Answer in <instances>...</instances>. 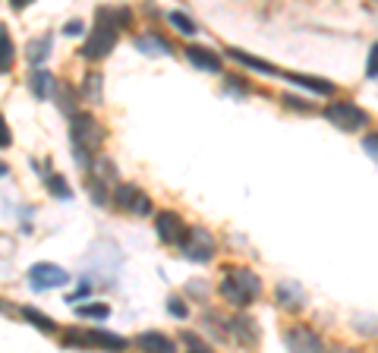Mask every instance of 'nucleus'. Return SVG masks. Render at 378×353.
<instances>
[{"label": "nucleus", "mask_w": 378, "mask_h": 353, "mask_svg": "<svg viewBox=\"0 0 378 353\" xmlns=\"http://www.w3.org/2000/svg\"><path fill=\"white\" fill-rule=\"evenodd\" d=\"M60 340L69 347H107V350H126V344H130L126 338L101 331V328H94V331H66Z\"/></svg>", "instance_id": "nucleus-5"}, {"label": "nucleus", "mask_w": 378, "mask_h": 353, "mask_svg": "<svg viewBox=\"0 0 378 353\" xmlns=\"http://www.w3.org/2000/svg\"><path fill=\"white\" fill-rule=\"evenodd\" d=\"M183 256L192 262H211L214 256V237L202 227H189L186 240H183Z\"/></svg>", "instance_id": "nucleus-7"}, {"label": "nucleus", "mask_w": 378, "mask_h": 353, "mask_svg": "<svg viewBox=\"0 0 378 353\" xmlns=\"http://www.w3.org/2000/svg\"><path fill=\"white\" fill-rule=\"evenodd\" d=\"M29 85H31V95H35L38 101H41V98H48V95H50V73H48V69H41V67H38L35 73H31Z\"/></svg>", "instance_id": "nucleus-19"}, {"label": "nucleus", "mask_w": 378, "mask_h": 353, "mask_svg": "<svg viewBox=\"0 0 378 353\" xmlns=\"http://www.w3.org/2000/svg\"><path fill=\"white\" fill-rule=\"evenodd\" d=\"M284 344H287L290 350H318L321 340L315 338L312 331H306V328H293V331L284 334Z\"/></svg>", "instance_id": "nucleus-12"}, {"label": "nucleus", "mask_w": 378, "mask_h": 353, "mask_svg": "<svg viewBox=\"0 0 378 353\" xmlns=\"http://www.w3.org/2000/svg\"><path fill=\"white\" fill-rule=\"evenodd\" d=\"M136 48L145 50V54H170V44L164 41V38H158V35H142V38H136Z\"/></svg>", "instance_id": "nucleus-20"}, {"label": "nucleus", "mask_w": 378, "mask_h": 353, "mask_svg": "<svg viewBox=\"0 0 378 353\" xmlns=\"http://www.w3.org/2000/svg\"><path fill=\"white\" fill-rule=\"evenodd\" d=\"M69 275L54 262H38L29 268V287L31 290H57V287H66Z\"/></svg>", "instance_id": "nucleus-6"}, {"label": "nucleus", "mask_w": 378, "mask_h": 353, "mask_svg": "<svg viewBox=\"0 0 378 353\" xmlns=\"http://www.w3.org/2000/svg\"><path fill=\"white\" fill-rule=\"evenodd\" d=\"M363 151L378 164V132H365V139H363Z\"/></svg>", "instance_id": "nucleus-27"}, {"label": "nucleus", "mask_w": 378, "mask_h": 353, "mask_svg": "<svg viewBox=\"0 0 378 353\" xmlns=\"http://www.w3.org/2000/svg\"><path fill=\"white\" fill-rule=\"evenodd\" d=\"M281 76H284V79H290V82H296V85L309 88V92L334 95V85H331V82H325V79H312V76H300V73H281Z\"/></svg>", "instance_id": "nucleus-16"}, {"label": "nucleus", "mask_w": 378, "mask_h": 353, "mask_svg": "<svg viewBox=\"0 0 378 353\" xmlns=\"http://www.w3.org/2000/svg\"><path fill=\"white\" fill-rule=\"evenodd\" d=\"M155 230H158V237H161L164 243L183 246V240H186V233H189V224L176 212H161L155 218Z\"/></svg>", "instance_id": "nucleus-8"}, {"label": "nucleus", "mask_w": 378, "mask_h": 353, "mask_svg": "<svg viewBox=\"0 0 378 353\" xmlns=\"http://www.w3.org/2000/svg\"><path fill=\"white\" fill-rule=\"evenodd\" d=\"M66 35H82V22H69L66 25Z\"/></svg>", "instance_id": "nucleus-32"}, {"label": "nucleus", "mask_w": 378, "mask_h": 353, "mask_svg": "<svg viewBox=\"0 0 378 353\" xmlns=\"http://www.w3.org/2000/svg\"><path fill=\"white\" fill-rule=\"evenodd\" d=\"M167 312L174 315V319H186L189 309H186V303H183L180 296H170V300H167Z\"/></svg>", "instance_id": "nucleus-28"}, {"label": "nucleus", "mask_w": 378, "mask_h": 353, "mask_svg": "<svg viewBox=\"0 0 378 353\" xmlns=\"http://www.w3.org/2000/svg\"><path fill=\"white\" fill-rule=\"evenodd\" d=\"M230 334L239 340L243 347H252L258 340V328H255V321L249 319V315H237V319L230 321Z\"/></svg>", "instance_id": "nucleus-11"}, {"label": "nucleus", "mask_w": 378, "mask_h": 353, "mask_svg": "<svg viewBox=\"0 0 378 353\" xmlns=\"http://www.w3.org/2000/svg\"><path fill=\"white\" fill-rule=\"evenodd\" d=\"M10 142H13V136H10V130H6V120L0 117V148H6Z\"/></svg>", "instance_id": "nucleus-31"}, {"label": "nucleus", "mask_w": 378, "mask_h": 353, "mask_svg": "<svg viewBox=\"0 0 378 353\" xmlns=\"http://www.w3.org/2000/svg\"><path fill=\"white\" fill-rule=\"evenodd\" d=\"M227 54H230L237 63H243V67H249V69H258V73H265V76H281V69H277V67H271V63L258 60V57L243 54V50H237V48H230V50H227Z\"/></svg>", "instance_id": "nucleus-15"}, {"label": "nucleus", "mask_w": 378, "mask_h": 353, "mask_svg": "<svg viewBox=\"0 0 378 353\" xmlns=\"http://www.w3.org/2000/svg\"><path fill=\"white\" fill-rule=\"evenodd\" d=\"M365 76H369V79H378V41L372 44V50H369V63H365Z\"/></svg>", "instance_id": "nucleus-29"}, {"label": "nucleus", "mask_w": 378, "mask_h": 353, "mask_svg": "<svg viewBox=\"0 0 378 353\" xmlns=\"http://www.w3.org/2000/svg\"><path fill=\"white\" fill-rule=\"evenodd\" d=\"M180 340H183V344H186V347H192V350H195V353H208V347H205V344H202V340H199V338H195V334L183 331V338H180Z\"/></svg>", "instance_id": "nucleus-30"}, {"label": "nucleus", "mask_w": 378, "mask_h": 353, "mask_svg": "<svg viewBox=\"0 0 378 353\" xmlns=\"http://www.w3.org/2000/svg\"><path fill=\"white\" fill-rule=\"evenodd\" d=\"M48 189L57 199H73V189H69V183L63 180L60 174H48Z\"/></svg>", "instance_id": "nucleus-23"}, {"label": "nucleus", "mask_w": 378, "mask_h": 353, "mask_svg": "<svg viewBox=\"0 0 378 353\" xmlns=\"http://www.w3.org/2000/svg\"><path fill=\"white\" fill-rule=\"evenodd\" d=\"M82 98L92 101V104H101V98H104V76L98 69L85 73V79H82Z\"/></svg>", "instance_id": "nucleus-13"}, {"label": "nucleus", "mask_w": 378, "mask_h": 353, "mask_svg": "<svg viewBox=\"0 0 378 353\" xmlns=\"http://www.w3.org/2000/svg\"><path fill=\"white\" fill-rule=\"evenodd\" d=\"M325 117H328V123H334L337 130H344V132H356V130H363V126L369 123V113H365L363 107L350 104V101H334V104H328Z\"/></svg>", "instance_id": "nucleus-4"}, {"label": "nucleus", "mask_w": 378, "mask_h": 353, "mask_svg": "<svg viewBox=\"0 0 378 353\" xmlns=\"http://www.w3.org/2000/svg\"><path fill=\"white\" fill-rule=\"evenodd\" d=\"M167 22L174 25L176 32H183V35H195V22L186 16V13H180V10H174V13H167Z\"/></svg>", "instance_id": "nucleus-22"}, {"label": "nucleus", "mask_w": 378, "mask_h": 353, "mask_svg": "<svg viewBox=\"0 0 378 353\" xmlns=\"http://www.w3.org/2000/svg\"><path fill=\"white\" fill-rule=\"evenodd\" d=\"M117 25L113 22V10H107V6H101L98 16H94V25H92V35H88L85 48L79 50L85 60H101V57H107L113 48H117Z\"/></svg>", "instance_id": "nucleus-1"}, {"label": "nucleus", "mask_w": 378, "mask_h": 353, "mask_svg": "<svg viewBox=\"0 0 378 353\" xmlns=\"http://www.w3.org/2000/svg\"><path fill=\"white\" fill-rule=\"evenodd\" d=\"M136 344L142 347V350H164V353L174 350V340L164 338V334H158V331H145V334H139Z\"/></svg>", "instance_id": "nucleus-17"}, {"label": "nucleus", "mask_w": 378, "mask_h": 353, "mask_svg": "<svg viewBox=\"0 0 378 353\" xmlns=\"http://www.w3.org/2000/svg\"><path fill=\"white\" fill-rule=\"evenodd\" d=\"M31 4V0H10V6H13V10H25V6H29Z\"/></svg>", "instance_id": "nucleus-33"}, {"label": "nucleus", "mask_w": 378, "mask_h": 353, "mask_svg": "<svg viewBox=\"0 0 378 353\" xmlns=\"http://www.w3.org/2000/svg\"><path fill=\"white\" fill-rule=\"evenodd\" d=\"M6 174V164H0V176H4Z\"/></svg>", "instance_id": "nucleus-34"}, {"label": "nucleus", "mask_w": 378, "mask_h": 353, "mask_svg": "<svg viewBox=\"0 0 378 353\" xmlns=\"http://www.w3.org/2000/svg\"><path fill=\"white\" fill-rule=\"evenodd\" d=\"M258 290H262V284H258V277L252 275L249 268H233V271H227V277L220 281V296H224L230 306H249L258 296Z\"/></svg>", "instance_id": "nucleus-3"}, {"label": "nucleus", "mask_w": 378, "mask_h": 353, "mask_svg": "<svg viewBox=\"0 0 378 353\" xmlns=\"http://www.w3.org/2000/svg\"><path fill=\"white\" fill-rule=\"evenodd\" d=\"M76 315H79V319H98V321H104L107 315H111V309L101 306V303H88V306L76 309Z\"/></svg>", "instance_id": "nucleus-24"}, {"label": "nucleus", "mask_w": 378, "mask_h": 353, "mask_svg": "<svg viewBox=\"0 0 378 353\" xmlns=\"http://www.w3.org/2000/svg\"><path fill=\"white\" fill-rule=\"evenodd\" d=\"M186 60L205 73H220V57L208 48H186Z\"/></svg>", "instance_id": "nucleus-10"}, {"label": "nucleus", "mask_w": 378, "mask_h": 353, "mask_svg": "<svg viewBox=\"0 0 378 353\" xmlns=\"http://www.w3.org/2000/svg\"><path fill=\"white\" fill-rule=\"evenodd\" d=\"M274 296H277V303H281L284 309H300V306H302V290H300V284L281 281V284H277V290H274Z\"/></svg>", "instance_id": "nucleus-14"}, {"label": "nucleus", "mask_w": 378, "mask_h": 353, "mask_svg": "<svg viewBox=\"0 0 378 353\" xmlns=\"http://www.w3.org/2000/svg\"><path fill=\"white\" fill-rule=\"evenodd\" d=\"M73 98H76V95H73V88H69V85H57V104H60V111H66L69 117L76 113Z\"/></svg>", "instance_id": "nucleus-25"}, {"label": "nucleus", "mask_w": 378, "mask_h": 353, "mask_svg": "<svg viewBox=\"0 0 378 353\" xmlns=\"http://www.w3.org/2000/svg\"><path fill=\"white\" fill-rule=\"evenodd\" d=\"M48 44H50V38H41V41H31V44H29V60H31V63H41L44 57H48Z\"/></svg>", "instance_id": "nucleus-26"}, {"label": "nucleus", "mask_w": 378, "mask_h": 353, "mask_svg": "<svg viewBox=\"0 0 378 353\" xmlns=\"http://www.w3.org/2000/svg\"><path fill=\"white\" fill-rule=\"evenodd\" d=\"M13 60H16V48H13V38L10 32L0 25V73H10Z\"/></svg>", "instance_id": "nucleus-18"}, {"label": "nucleus", "mask_w": 378, "mask_h": 353, "mask_svg": "<svg viewBox=\"0 0 378 353\" xmlns=\"http://www.w3.org/2000/svg\"><path fill=\"white\" fill-rule=\"evenodd\" d=\"M113 202H117L120 208H126V212H132V214H148L151 212V199L136 186V183H120V186L113 189Z\"/></svg>", "instance_id": "nucleus-9"}, {"label": "nucleus", "mask_w": 378, "mask_h": 353, "mask_svg": "<svg viewBox=\"0 0 378 353\" xmlns=\"http://www.w3.org/2000/svg\"><path fill=\"white\" fill-rule=\"evenodd\" d=\"M22 315H25V319H29L35 328H41L44 334H54V331H57L54 319H50V315H44V312H38L35 306H25V309H22Z\"/></svg>", "instance_id": "nucleus-21"}, {"label": "nucleus", "mask_w": 378, "mask_h": 353, "mask_svg": "<svg viewBox=\"0 0 378 353\" xmlns=\"http://www.w3.org/2000/svg\"><path fill=\"white\" fill-rule=\"evenodd\" d=\"M69 120H73V123H69V139H73L76 158H79L82 167H88L92 158H85V151L92 155V151L98 148L101 139H104V130L98 126V120H94L92 113H73Z\"/></svg>", "instance_id": "nucleus-2"}]
</instances>
